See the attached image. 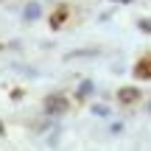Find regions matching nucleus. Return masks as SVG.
<instances>
[{
	"label": "nucleus",
	"instance_id": "obj_1",
	"mask_svg": "<svg viewBox=\"0 0 151 151\" xmlns=\"http://www.w3.org/2000/svg\"><path fill=\"white\" fill-rule=\"evenodd\" d=\"M25 17H28V20H37V17H39V6H37V3H31V6L25 9Z\"/></svg>",
	"mask_w": 151,
	"mask_h": 151
}]
</instances>
